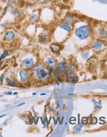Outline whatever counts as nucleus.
Instances as JSON below:
<instances>
[{
    "mask_svg": "<svg viewBox=\"0 0 107 137\" xmlns=\"http://www.w3.org/2000/svg\"><path fill=\"white\" fill-rule=\"evenodd\" d=\"M91 29L87 25L80 26L74 30V34L81 40H87L91 35Z\"/></svg>",
    "mask_w": 107,
    "mask_h": 137,
    "instance_id": "nucleus-1",
    "label": "nucleus"
},
{
    "mask_svg": "<svg viewBox=\"0 0 107 137\" xmlns=\"http://www.w3.org/2000/svg\"><path fill=\"white\" fill-rule=\"evenodd\" d=\"M50 72L48 71L44 68H38L36 70V76L40 80H45L48 77Z\"/></svg>",
    "mask_w": 107,
    "mask_h": 137,
    "instance_id": "nucleus-2",
    "label": "nucleus"
},
{
    "mask_svg": "<svg viewBox=\"0 0 107 137\" xmlns=\"http://www.w3.org/2000/svg\"><path fill=\"white\" fill-rule=\"evenodd\" d=\"M15 37V34L13 31H7L4 35V39L6 41H9L13 40Z\"/></svg>",
    "mask_w": 107,
    "mask_h": 137,
    "instance_id": "nucleus-3",
    "label": "nucleus"
},
{
    "mask_svg": "<svg viewBox=\"0 0 107 137\" xmlns=\"http://www.w3.org/2000/svg\"><path fill=\"white\" fill-rule=\"evenodd\" d=\"M22 64L24 67L26 68L30 67L34 64L33 58H29L25 59L22 61Z\"/></svg>",
    "mask_w": 107,
    "mask_h": 137,
    "instance_id": "nucleus-4",
    "label": "nucleus"
},
{
    "mask_svg": "<svg viewBox=\"0 0 107 137\" xmlns=\"http://www.w3.org/2000/svg\"><path fill=\"white\" fill-rule=\"evenodd\" d=\"M58 69L59 72L60 73H66V71L67 69V67L66 66V63L63 61H59L58 63Z\"/></svg>",
    "mask_w": 107,
    "mask_h": 137,
    "instance_id": "nucleus-5",
    "label": "nucleus"
},
{
    "mask_svg": "<svg viewBox=\"0 0 107 137\" xmlns=\"http://www.w3.org/2000/svg\"><path fill=\"white\" fill-rule=\"evenodd\" d=\"M58 27L60 28V29H63L64 31H67V32L69 33L71 31V26L67 24V23L64 22H60L59 24L58 25Z\"/></svg>",
    "mask_w": 107,
    "mask_h": 137,
    "instance_id": "nucleus-6",
    "label": "nucleus"
},
{
    "mask_svg": "<svg viewBox=\"0 0 107 137\" xmlns=\"http://www.w3.org/2000/svg\"><path fill=\"white\" fill-rule=\"evenodd\" d=\"M20 80L22 82H25L28 80L27 72L25 70H22L20 72Z\"/></svg>",
    "mask_w": 107,
    "mask_h": 137,
    "instance_id": "nucleus-7",
    "label": "nucleus"
},
{
    "mask_svg": "<svg viewBox=\"0 0 107 137\" xmlns=\"http://www.w3.org/2000/svg\"><path fill=\"white\" fill-rule=\"evenodd\" d=\"M46 64L51 68L54 67L56 65V62L53 57H49L46 60Z\"/></svg>",
    "mask_w": 107,
    "mask_h": 137,
    "instance_id": "nucleus-8",
    "label": "nucleus"
},
{
    "mask_svg": "<svg viewBox=\"0 0 107 137\" xmlns=\"http://www.w3.org/2000/svg\"><path fill=\"white\" fill-rule=\"evenodd\" d=\"M63 20H64V22L67 23V24L69 25V26H71L74 23V18L71 16L67 15L66 16H65L63 18Z\"/></svg>",
    "mask_w": 107,
    "mask_h": 137,
    "instance_id": "nucleus-9",
    "label": "nucleus"
},
{
    "mask_svg": "<svg viewBox=\"0 0 107 137\" xmlns=\"http://www.w3.org/2000/svg\"><path fill=\"white\" fill-rule=\"evenodd\" d=\"M39 13H34L32 14L30 16V18H29V21L31 23H34L36 22L38 20L39 18Z\"/></svg>",
    "mask_w": 107,
    "mask_h": 137,
    "instance_id": "nucleus-10",
    "label": "nucleus"
},
{
    "mask_svg": "<svg viewBox=\"0 0 107 137\" xmlns=\"http://www.w3.org/2000/svg\"><path fill=\"white\" fill-rule=\"evenodd\" d=\"M50 49L53 53H55L60 49V45L58 44H53L50 46Z\"/></svg>",
    "mask_w": 107,
    "mask_h": 137,
    "instance_id": "nucleus-11",
    "label": "nucleus"
},
{
    "mask_svg": "<svg viewBox=\"0 0 107 137\" xmlns=\"http://www.w3.org/2000/svg\"><path fill=\"white\" fill-rule=\"evenodd\" d=\"M102 46H103V44H102V42L99 41H95L93 44L92 48L95 50H98L101 49L102 48Z\"/></svg>",
    "mask_w": 107,
    "mask_h": 137,
    "instance_id": "nucleus-12",
    "label": "nucleus"
},
{
    "mask_svg": "<svg viewBox=\"0 0 107 137\" xmlns=\"http://www.w3.org/2000/svg\"><path fill=\"white\" fill-rule=\"evenodd\" d=\"M98 33L100 37H102V38H104V37H106L107 34V31L105 30L104 27H100L99 29H98Z\"/></svg>",
    "mask_w": 107,
    "mask_h": 137,
    "instance_id": "nucleus-13",
    "label": "nucleus"
},
{
    "mask_svg": "<svg viewBox=\"0 0 107 137\" xmlns=\"http://www.w3.org/2000/svg\"><path fill=\"white\" fill-rule=\"evenodd\" d=\"M48 36L47 35H46L45 33L43 32L39 36V40L43 42H45L46 41H47L48 40Z\"/></svg>",
    "mask_w": 107,
    "mask_h": 137,
    "instance_id": "nucleus-14",
    "label": "nucleus"
},
{
    "mask_svg": "<svg viewBox=\"0 0 107 137\" xmlns=\"http://www.w3.org/2000/svg\"><path fill=\"white\" fill-rule=\"evenodd\" d=\"M90 54V51L89 50H85L81 52L80 53L81 57L84 59H86L88 58V57H89Z\"/></svg>",
    "mask_w": 107,
    "mask_h": 137,
    "instance_id": "nucleus-15",
    "label": "nucleus"
},
{
    "mask_svg": "<svg viewBox=\"0 0 107 137\" xmlns=\"http://www.w3.org/2000/svg\"><path fill=\"white\" fill-rule=\"evenodd\" d=\"M84 124L82 123H80L76 125H75L73 128V130L74 132H80L81 130V129L82 128V127H83Z\"/></svg>",
    "mask_w": 107,
    "mask_h": 137,
    "instance_id": "nucleus-16",
    "label": "nucleus"
},
{
    "mask_svg": "<svg viewBox=\"0 0 107 137\" xmlns=\"http://www.w3.org/2000/svg\"><path fill=\"white\" fill-rule=\"evenodd\" d=\"M12 15L13 16H15L17 18H20L23 15V11L20 10H18V9H17V10Z\"/></svg>",
    "mask_w": 107,
    "mask_h": 137,
    "instance_id": "nucleus-17",
    "label": "nucleus"
},
{
    "mask_svg": "<svg viewBox=\"0 0 107 137\" xmlns=\"http://www.w3.org/2000/svg\"><path fill=\"white\" fill-rule=\"evenodd\" d=\"M76 66L74 64H71L70 65L68 66L67 67V70L68 72L69 73H72L73 72V71L75 69Z\"/></svg>",
    "mask_w": 107,
    "mask_h": 137,
    "instance_id": "nucleus-18",
    "label": "nucleus"
},
{
    "mask_svg": "<svg viewBox=\"0 0 107 137\" xmlns=\"http://www.w3.org/2000/svg\"><path fill=\"white\" fill-rule=\"evenodd\" d=\"M17 9L16 8V6L15 5V4H12V5L11 6L10 8L11 13L12 15V14L17 10Z\"/></svg>",
    "mask_w": 107,
    "mask_h": 137,
    "instance_id": "nucleus-19",
    "label": "nucleus"
},
{
    "mask_svg": "<svg viewBox=\"0 0 107 137\" xmlns=\"http://www.w3.org/2000/svg\"><path fill=\"white\" fill-rule=\"evenodd\" d=\"M92 101L94 103L95 107L96 109H100V108L101 107V103L100 101L97 102L95 100H94V99H93Z\"/></svg>",
    "mask_w": 107,
    "mask_h": 137,
    "instance_id": "nucleus-20",
    "label": "nucleus"
},
{
    "mask_svg": "<svg viewBox=\"0 0 107 137\" xmlns=\"http://www.w3.org/2000/svg\"><path fill=\"white\" fill-rule=\"evenodd\" d=\"M78 79V78L77 76H72V77L69 78L68 79V80H69V81H70L72 83H74V82H77Z\"/></svg>",
    "mask_w": 107,
    "mask_h": 137,
    "instance_id": "nucleus-21",
    "label": "nucleus"
},
{
    "mask_svg": "<svg viewBox=\"0 0 107 137\" xmlns=\"http://www.w3.org/2000/svg\"><path fill=\"white\" fill-rule=\"evenodd\" d=\"M8 55V51H5L4 52V53H3V54L2 55V56H1V57H0V62L3 60L4 58H5Z\"/></svg>",
    "mask_w": 107,
    "mask_h": 137,
    "instance_id": "nucleus-22",
    "label": "nucleus"
},
{
    "mask_svg": "<svg viewBox=\"0 0 107 137\" xmlns=\"http://www.w3.org/2000/svg\"><path fill=\"white\" fill-rule=\"evenodd\" d=\"M22 119L23 120H24L25 122L26 123L28 124V123H29L30 122V118L28 117V116H24L22 117Z\"/></svg>",
    "mask_w": 107,
    "mask_h": 137,
    "instance_id": "nucleus-23",
    "label": "nucleus"
},
{
    "mask_svg": "<svg viewBox=\"0 0 107 137\" xmlns=\"http://www.w3.org/2000/svg\"><path fill=\"white\" fill-rule=\"evenodd\" d=\"M6 81H7L8 84H11V85H12V86H18V84H16V83L12 81L11 80L8 79V78H7V79H6Z\"/></svg>",
    "mask_w": 107,
    "mask_h": 137,
    "instance_id": "nucleus-24",
    "label": "nucleus"
},
{
    "mask_svg": "<svg viewBox=\"0 0 107 137\" xmlns=\"http://www.w3.org/2000/svg\"><path fill=\"white\" fill-rule=\"evenodd\" d=\"M9 6H6L5 8H4V11L3 12V14H2V16L4 17V16H5L6 15V13H8V10H9Z\"/></svg>",
    "mask_w": 107,
    "mask_h": 137,
    "instance_id": "nucleus-25",
    "label": "nucleus"
},
{
    "mask_svg": "<svg viewBox=\"0 0 107 137\" xmlns=\"http://www.w3.org/2000/svg\"><path fill=\"white\" fill-rule=\"evenodd\" d=\"M10 25V22H4L3 23V24L2 25V26L4 27H8Z\"/></svg>",
    "mask_w": 107,
    "mask_h": 137,
    "instance_id": "nucleus-26",
    "label": "nucleus"
},
{
    "mask_svg": "<svg viewBox=\"0 0 107 137\" xmlns=\"http://www.w3.org/2000/svg\"><path fill=\"white\" fill-rule=\"evenodd\" d=\"M28 1L29 3H30V4H33L36 3L38 1V0H28Z\"/></svg>",
    "mask_w": 107,
    "mask_h": 137,
    "instance_id": "nucleus-27",
    "label": "nucleus"
},
{
    "mask_svg": "<svg viewBox=\"0 0 107 137\" xmlns=\"http://www.w3.org/2000/svg\"><path fill=\"white\" fill-rule=\"evenodd\" d=\"M13 0H8V6H11L13 4Z\"/></svg>",
    "mask_w": 107,
    "mask_h": 137,
    "instance_id": "nucleus-28",
    "label": "nucleus"
},
{
    "mask_svg": "<svg viewBox=\"0 0 107 137\" xmlns=\"http://www.w3.org/2000/svg\"><path fill=\"white\" fill-rule=\"evenodd\" d=\"M52 1V0H41V2H42V3H48L49 2H50Z\"/></svg>",
    "mask_w": 107,
    "mask_h": 137,
    "instance_id": "nucleus-29",
    "label": "nucleus"
},
{
    "mask_svg": "<svg viewBox=\"0 0 107 137\" xmlns=\"http://www.w3.org/2000/svg\"><path fill=\"white\" fill-rule=\"evenodd\" d=\"M55 105H56V108L57 109V108H58L59 107V102H58L57 101H55Z\"/></svg>",
    "mask_w": 107,
    "mask_h": 137,
    "instance_id": "nucleus-30",
    "label": "nucleus"
},
{
    "mask_svg": "<svg viewBox=\"0 0 107 137\" xmlns=\"http://www.w3.org/2000/svg\"><path fill=\"white\" fill-rule=\"evenodd\" d=\"M25 104V103H20V104H19V105H17V106L18 107H20V106H22V105H24Z\"/></svg>",
    "mask_w": 107,
    "mask_h": 137,
    "instance_id": "nucleus-31",
    "label": "nucleus"
},
{
    "mask_svg": "<svg viewBox=\"0 0 107 137\" xmlns=\"http://www.w3.org/2000/svg\"><path fill=\"white\" fill-rule=\"evenodd\" d=\"M12 91H9L7 93V95H12Z\"/></svg>",
    "mask_w": 107,
    "mask_h": 137,
    "instance_id": "nucleus-32",
    "label": "nucleus"
},
{
    "mask_svg": "<svg viewBox=\"0 0 107 137\" xmlns=\"http://www.w3.org/2000/svg\"><path fill=\"white\" fill-rule=\"evenodd\" d=\"M4 78V76H1V77H0V81H3V80Z\"/></svg>",
    "mask_w": 107,
    "mask_h": 137,
    "instance_id": "nucleus-33",
    "label": "nucleus"
},
{
    "mask_svg": "<svg viewBox=\"0 0 107 137\" xmlns=\"http://www.w3.org/2000/svg\"><path fill=\"white\" fill-rule=\"evenodd\" d=\"M6 116V114H4V115H2L1 116H0V118H2V117H4V116Z\"/></svg>",
    "mask_w": 107,
    "mask_h": 137,
    "instance_id": "nucleus-34",
    "label": "nucleus"
},
{
    "mask_svg": "<svg viewBox=\"0 0 107 137\" xmlns=\"http://www.w3.org/2000/svg\"><path fill=\"white\" fill-rule=\"evenodd\" d=\"M46 95L45 93H43V94H41V96H42V95Z\"/></svg>",
    "mask_w": 107,
    "mask_h": 137,
    "instance_id": "nucleus-35",
    "label": "nucleus"
},
{
    "mask_svg": "<svg viewBox=\"0 0 107 137\" xmlns=\"http://www.w3.org/2000/svg\"><path fill=\"white\" fill-rule=\"evenodd\" d=\"M17 94V93L16 92H15V93H13V95H16Z\"/></svg>",
    "mask_w": 107,
    "mask_h": 137,
    "instance_id": "nucleus-36",
    "label": "nucleus"
},
{
    "mask_svg": "<svg viewBox=\"0 0 107 137\" xmlns=\"http://www.w3.org/2000/svg\"><path fill=\"white\" fill-rule=\"evenodd\" d=\"M2 13V9L0 8V13Z\"/></svg>",
    "mask_w": 107,
    "mask_h": 137,
    "instance_id": "nucleus-37",
    "label": "nucleus"
},
{
    "mask_svg": "<svg viewBox=\"0 0 107 137\" xmlns=\"http://www.w3.org/2000/svg\"><path fill=\"white\" fill-rule=\"evenodd\" d=\"M36 93H33V95H36Z\"/></svg>",
    "mask_w": 107,
    "mask_h": 137,
    "instance_id": "nucleus-38",
    "label": "nucleus"
},
{
    "mask_svg": "<svg viewBox=\"0 0 107 137\" xmlns=\"http://www.w3.org/2000/svg\"><path fill=\"white\" fill-rule=\"evenodd\" d=\"M106 69H107V64L106 65Z\"/></svg>",
    "mask_w": 107,
    "mask_h": 137,
    "instance_id": "nucleus-39",
    "label": "nucleus"
},
{
    "mask_svg": "<svg viewBox=\"0 0 107 137\" xmlns=\"http://www.w3.org/2000/svg\"><path fill=\"white\" fill-rule=\"evenodd\" d=\"M1 64H2V63H0V66L1 65Z\"/></svg>",
    "mask_w": 107,
    "mask_h": 137,
    "instance_id": "nucleus-40",
    "label": "nucleus"
},
{
    "mask_svg": "<svg viewBox=\"0 0 107 137\" xmlns=\"http://www.w3.org/2000/svg\"><path fill=\"white\" fill-rule=\"evenodd\" d=\"M1 97V95H0V97Z\"/></svg>",
    "mask_w": 107,
    "mask_h": 137,
    "instance_id": "nucleus-41",
    "label": "nucleus"
}]
</instances>
